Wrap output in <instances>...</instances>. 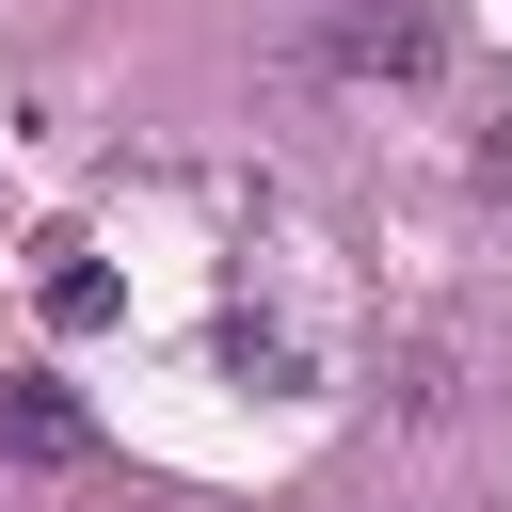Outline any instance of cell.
<instances>
[{"label": "cell", "mask_w": 512, "mask_h": 512, "mask_svg": "<svg viewBox=\"0 0 512 512\" xmlns=\"http://www.w3.org/2000/svg\"><path fill=\"white\" fill-rule=\"evenodd\" d=\"M112 320V272L96 256H48V336H96Z\"/></svg>", "instance_id": "obj_3"}, {"label": "cell", "mask_w": 512, "mask_h": 512, "mask_svg": "<svg viewBox=\"0 0 512 512\" xmlns=\"http://www.w3.org/2000/svg\"><path fill=\"white\" fill-rule=\"evenodd\" d=\"M320 64H336V80L416 96V80L448 64V16H432V0H336V16H320Z\"/></svg>", "instance_id": "obj_1"}, {"label": "cell", "mask_w": 512, "mask_h": 512, "mask_svg": "<svg viewBox=\"0 0 512 512\" xmlns=\"http://www.w3.org/2000/svg\"><path fill=\"white\" fill-rule=\"evenodd\" d=\"M0 448H32V464H96V416H80L64 384H0Z\"/></svg>", "instance_id": "obj_2"}, {"label": "cell", "mask_w": 512, "mask_h": 512, "mask_svg": "<svg viewBox=\"0 0 512 512\" xmlns=\"http://www.w3.org/2000/svg\"><path fill=\"white\" fill-rule=\"evenodd\" d=\"M480 192H496V208H512V128H480Z\"/></svg>", "instance_id": "obj_4"}]
</instances>
